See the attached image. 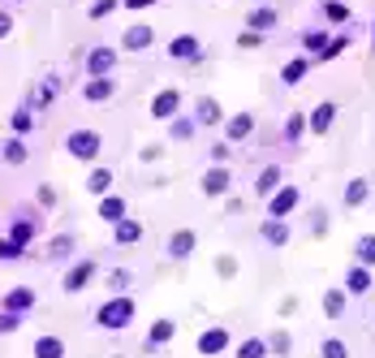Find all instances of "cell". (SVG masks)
I'll return each instance as SVG.
<instances>
[{
    "label": "cell",
    "instance_id": "obj_1",
    "mask_svg": "<svg viewBox=\"0 0 375 358\" xmlns=\"http://www.w3.org/2000/svg\"><path fill=\"white\" fill-rule=\"evenodd\" d=\"M134 319V298H125V294H117V298H108L100 311H95V324L100 328H108V333H117V328H125V324Z\"/></svg>",
    "mask_w": 375,
    "mask_h": 358
},
{
    "label": "cell",
    "instance_id": "obj_2",
    "mask_svg": "<svg viewBox=\"0 0 375 358\" xmlns=\"http://www.w3.org/2000/svg\"><path fill=\"white\" fill-rule=\"evenodd\" d=\"M65 147H69V156H78V160H95L100 156V134H95V129H74V134L65 138Z\"/></svg>",
    "mask_w": 375,
    "mask_h": 358
},
{
    "label": "cell",
    "instance_id": "obj_3",
    "mask_svg": "<svg viewBox=\"0 0 375 358\" xmlns=\"http://www.w3.org/2000/svg\"><path fill=\"white\" fill-rule=\"evenodd\" d=\"M298 203H302V190H298V186H285V190H276L272 199H268V216L281 220V216H289Z\"/></svg>",
    "mask_w": 375,
    "mask_h": 358
},
{
    "label": "cell",
    "instance_id": "obj_4",
    "mask_svg": "<svg viewBox=\"0 0 375 358\" xmlns=\"http://www.w3.org/2000/svg\"><path fill=\"white\" fill-rule=\"evenodd\" d=\"M229 350V328H224V324H216V328H207L203 337H199V354H224Z\"/></svg>",
    "mask_w": 375,
    "mask_h": 358
},
{
    "label": "cell",
    "instance_id": "obj_5",
    "mask_svg": "<svg viewBox=\"0 0 375 358\" xmlns=\"http://www.w3.org/2000/svg\"><path fill=\"white\" fill-rule=\"evenodd\" d=\"M177 108H182V91H160L156 100H151V117H160V121H169V117H177Z\"/></svg>",
    "mask_w": 375,
    "mask_h": 358
},
{
    "label": "cell",
    "instance_id": "obj_6",
    "mask_svg": "<svg viewBox=\"0 0 375 358\" xmlns=\"http://www.w3.org/2000/svg\"><path fill=\"white\" fill-rule=\"evenodd\" d=\"M169 56H177V61H199L203 56V43L194 39V35H177L169 43Z\"/></svg>",
    "mask_w": 375,
    "mask_h": 358
},
{
    "label": "cell",
    "instance_id": "obj_7",
    "mask_svg": "<svg viewBox=\"0 0 375 358\" xmlns=\"http://www.w3.org/2000/svg\"><path fill=\"white\" fill-rule=\"evenodd\" d=\"M91 276H95V264H91V259H83V264H74L69 268V276H65V294H78V289H83L87 281H91Z\"/></svg>",
    "mask_w": 375,
    "mask_h": 358
},
{
    "label": "cell",
    "instance_id": "obj_8",
    "mask_svg": "<svg viewBox=\"0 0 375 358\" xmlns=\"http://www.w3.org/2000/svg\"><path fill=\"white\" fill-rule=\"evenodd\" d=\"M194 246H199V238H194V229H177V233L169 238V255H173V259H186Z\"/></svg>",
    "mask_w": 375,
    "mask_h": 358
},
{
    "label": "cell",
    "instance_id": "obj_9",
    "mask_svg": "<svg viewBox=\"0 0 375 358\" xmlns=\"http://www.w3.org/2000/svg\"><path fill=\"white\" fill-rule=\"evenodd\" d=\"M151 39H156L151 26H129L125 39H121V48H129V52H142V48H151Z\"/></svg>",
    "mask_w": 375,
    "mask_h": 358
},
{
    "label": "cell",
    "instance_id": "obj_10",
    "mask_svg": "<svg viewBox=\"0 0 375 358\" xmlns=\"http://www.w3.org/2000/svg\"><path fill=\"white\" fill-rule=\"evenodd\" d=\"M112 61H117V52H112V48H95V52L87 56V70H91L95 78H104V74L112 70Z\"/></svg>",
    "mask_w": 375,
    "mask_h": 358
},
{
    "label": "cell",
    "instance_id": "obj_11",
    "mask_svg": "<svg viewBox=\"0 0 375 358\" xmlns=\"http://www.w3.org/2000/svg\"><path fill=\"white\" fill-rule=\"evenodd\" d=\"M229 186H233V177H229V169H220V165L203 177V190H207V194H224Z\"/></svg>",
    "mask_w": 375,
    "mask_h": 358
},
{
    "label": "cell",
    "instance_id": "obj_12",
    "mask_svg": "<svg viewBox=\"0 0 375 358\" xmlns=\"http://www.w3.org/2000/svg\"><path fill=\"white\" fill-rule=\"evenodd\" d=\"M371 289V268H350V276H345V294H367Z\"/></svg>",
    "mask_w": 375,
    "mask_h": 358
},
{
    "label": "cell",
    "instance_id": "obj_13",
    "mask_svg": "<svg viewBox=\"0 0 375 358\" xmlns=\"http://www.w3.org/2000/svg\"><path fill=\"white\" fill-rule=\"evenodd\" d=\"M332 121H336V104H319V108L311 112V129H315V134H328Z\"/></svg>",
    "mask_w": 375,
    "mask_h": 358
},
{
    "label": "cell",
    "instance_id": "obj_14",
    "mask_svg": "<svg viewBox=\"0 0 375 358\" xmlns=\"http://www.w3.org/2000/svg\"><path fill=\"white\" fill-rule=\"evenodd\" d=\"M30 238H35V220H26V216H18V220H13L9 224V242H18V246L26 251V242Z\"/></svg>",
    "mask_w": 375,
    "mask_h": 358
},
{
    "label": "cell",
    "instance_id": "obj_15",
    "mask_svg": "<svg viewBox=\"0 0 375 358\" xmlns=\"http://www.w3.org/2000/svg\"><path fill=\"white\" fill-rule=\"evenodd\" d=\"M100 216H104V220H112V224H121V220H125V199H117V194H104Z\"/></svg>",
    "mask_w": 375,
    "mask_h": 358
},
{
    "label": "cell",
    "instance_id": "obj_16",
    "mask_svg": "<svg viewBox=\"0 0 375 358\" xmlns=\"http://www.w3.org/2000/svg\"><path fill=\"white\" fill-rule=\"evenodd\" d=\"M35 358H65V341L61 337H39L35 341Z\"/></svg>",
    "mask_w": 375,
    "mask_h": 358
},
{
    "label": "cell",
    "instance_id": "obj_17",
    "mask_svg": "<svg viewBox=\"0 0 375 358\" xmlns=\"http://www.w3.org/2000/svg\"><path fill=\"white\" fill-rule=\"evenodd\" d=\"M83 95H87V100H95V104H104L108 95H112V78H91V83L83 87Z\"/></svg>",
    "mask_w": 375,
    "mask_h": 358
},
{
    "label": "cell",
    "instance_id": "obj_18",
    "mask_svg": "<svg viewBox=\"0 0 375 358\" xmlns=\"http://www.w3.org/2000/svg\"><path fill=\"white\" fill-rule=\"evenodd\" d=\"M276 186H281V169H276V165H268L264 173H259L255 190H259V194H268V199H272V194H276Z\"/></svg>",
    "mask_w": 375,
    "mask_h": 358
},
{
    "label": "cell",
    "instance_id": "obj_19",
    "mask_svg": "<svg viewBox=\"0 0 375 358\" xmlns=\"http://www.w3.org/2000/svg\"><path fill=\"white\" fill-rule=\"evenodd\" d=\"M367 194H371L367 177H354V182L345 186V207H358V203H367Z\"/></svg>",
    "mask_w": 375,
    "mask_h": 358
},
{
    "label": "cell",
    "instance_id": "obj_20",
    "mask_svg": "<svg viewBox=\"0 0 375 358\" xmlns=\"http://www.w3.org/2000/svg\"><path fill=\"white\" fill-rule=\"evenodd\" d=\"M250 129H255V117H250V112H237V117L229 121V129H224V134H229V138L237 143V138H246Z\"/></svg>",
    "mask_w": 375,
    "mask_h": 358
},
{
    "label": "cell",
    "instance_id": "obj_21",
    "mask_svg": "<svg viewBox=\"0 0 375 358\" xmlns=\"http://www.w3.org/2000/svg\"><path fill=\"white\" fill-rule=\"evenodd\" d=\"M30 306H35V294H30V289H18V294H9V298H5V311H18V315H26Z\"/></svg>",
    "mask_w": 375,
    "mask_h": 358
},
{
    "label": "cell",
    "instance_id": "obj_22",
    "mask_svg": "<svg viewBox=\"0 0 375 358\" xmlns=\"http://www.w3.org/2000/svg\"><path fill=\"white\" fill-rule=\"evenodd\" d=\"M194 112H199V125H216V121H220V104H216V100H207V95H203L199 104H194Z\"/></svg>",
    "mask_w": 375,
    "mask_h": 358
},
{
    "label": "cell",
    "instance_id": "obj_23",
    "mask_svg": "<svg viewBox=\"0 0 375 358\" xmlns=\"http://www.w3.org/2000/svg\"><path fill=\"white\" fill-rule=\"evenodd\" d=\"M264 238L272 242V246H285V242H289V224L285 220H268L264 224Z\"/></svg>",
    "mask_w": 375,
    "mask_h": 358
},
{
    "label": "cell",
    "instance_id": "obj_24",
    "mask_svg": "<svg viewBox=\"0 0 375 358\" xmlns=\"http://www.w3.org/2000/svg\"><path fill=\"white\" fill-rule=\"evenodd\" d=\"M354 255H358V264H363V268H371V264H375V233H367V238H358V246H354Z\"/></svg>",
    "mask_w": 375,
    "mask_h": 358
},
{
    "label": "cell",
    "instance_id": "obj_25",
    "mask_svg": "<svg viewBox=\"0 0 375 358\" xmlns=\"http://www.w3.org/2000/svg\"><path fill=\"white\" fill-rule=\"evenodd\" d=\"M108 186H112V173H108V169H95V173L87 177V190H91V194H100V199L108 194Z\"/></svg>",
    "mask_w": 375,
    "mask_h": 358
},
{
    "label": "cell",
    "instance_id": "obj_26",
    "mask_svg": "<svg viewBox=\"0 0 375 358\" xmlns=\"http://www.w3.org/2000/svg\"><path fill=\"white\" fill-rule=\"evenodd\" d=\"M323 311H328L332 319L345 311V289H328V294H323Z\"/></svg>",
    "mask_w": 375,
    "mask_h": 358
},
{
    "label": "cell",
    "instance_id": "obj_27",
    "mask_svg": "<svg viewBox=\"0 0 375 358\" xmlns=\"http://www.w3.org/2000/svg\"><path fill=\"white\" fill-rule=\"evenodd\" d=\"M169 337H173V319H160V324H156V328H151V333H147V346H151V350H156V346H164V341H169Z\"/></svg>",
    "mask_w": 375,
    "mask_h": 358
},
{
    "label": "cell",
    "instance_id": "obj_28",
    "mask_svg": "<svg viewBox=\"0 0 375 358\" xmlns=\"http://www.w3.org/2000/svg\"><path fill=\"white\" fill-rule=\"evenodd\" d=\"M69 251H74V233H61V238H52V246H47L52 259H69Z\"/></svg>",
    "mask_w": 375,
    "mask_h": 358
},
{
    "label": "cell",
    "instance_id": "obj_29",
    "mask_svg": "<svg viewBox=\"0 0 375 358\" xmlns=\"http://www.w3.org/2000/svg\"><path fill=\"white\" fill-rule=\"evenodd\" d=\"M237 358H268V341H259V337H250L246 346L237 350Z\"/></svg>",
    "mask_w": 375,
    "mask_h": 358
},
{
    "label": "cell",
    "instance_id": "obj_30",
    "mask_svg": "<svg viewBox=\"0 0 375 358\" xmlns=\"http://www.w3.org/2000/svg\"><path fill=\"white\" fill-rule=\"evenodd\" d=\"M5 160H9V165H26V143H22V138L5 143Z\"/></svg>",
    "mask_w": 375,
    "mask_h": 358
},
{
    "label": "cell",
    "instance_id": "obj_31",
    "mask_svg": "<svg viewBox=\"0 0 375 358\" xmlns=\"http://www.w3.org/2000/svg\"><path fill=\"white\" fill-rule=\"evenodd\" d=\"M272 26H276V13H272V9L250 13V30H272Z\"/></svg>",
    "mask_w": 375,
    "mask_h": 358
},
{
    "label": "cell",
    "instance_id": "obj_32",
    "mask_svg": "<svg viewBox=\"0 0 375 358\" xmlns=\"http://www.w3.org/2000/svg\"><path fill=\"white\" fill-rule=\"evenodd\" d=\"M138 238H142V224H134V220L117 224V242H138Z\"/></svg>",
    "mask_w": 375,
    "mask_h": 358
},
{
    "label": "cell",
    "instance_id": "obj_33",
    "mask_svg": "<svg viewBox=\"0 0 375 358\" xmlns=\"http://www.w3.org/2000/svg\"><path fill=\"white\" fill-rule=\"evenodd\" d=\"M302 74H306V61H289V65H285V70H281V78H285V83H289V87H293V83H298V78H302Z\"/></svg>",
    "mask_w": 375,
    "mask_h": 358
},
{
    "label": "cell",
    "instance_id": "obj_34",
    "mask_svg": "<svg viewBox=\"0 0 375 358\" xmlns=\"http://www.w3.org/2000/svg\"><path fill=\"white\" fill-rule=\"evenodd\" d=\"M302 129H306V121L298 117V112H293V117L285 121V138H289V143H298V138H302Z\"/></svg>",
    "mask_w": 375,
    "mask_h": 358
},
{
    "label": "cell",
    "instance_id": "obj_35",
    "mask_svg": "<svg viewBox=\"0 0 375 358\" xmlns=\"http://www.w3.org/2000/svg\"><path fill=\"white\" fill-rule=\"evenodd\" d=\"M323 13H328L332 22H345V18H350V9L341 5V0H328V5H323Z\"/></svg>",
    "mask_w": 375,
    "mask_h": 358
},
{
    "label": "cell",
    "instance_id": "obj_36",
    "mask_svg": "<svg viewBox=\"0 0 375 358\" xmlns=\"http://www.w3.org/2000/svg\"><path fill=\"white\" fill-rule=\"evenodd\" d=\"M323 358H345V346H341V341L332 337V341H323V350H319Z\"/></svg>",
    "mask_w": 375,
    "mask_h": 358
},
{
    "label": "cell",
    "instance_id": "obj_37",
    "mask_svg": "<svg viewBox=\"0 0 375 358\" xmlns=\"http://www.w3.org/2000/svg\"><path fill=\"white\" fill-rule=\"evenodd\" d=\"M18 324H22V315H18V311H5V315H0V333H13Z\"/></svg>",
    "mask_w": 375,
    "mask_h": 358
},
{
    "label": "cell",
    "instance_id": "obj_38",
    "mask_svg": "<svg viewBox=\"0 0 375 358\" xmlns=\"http://www.w3.org/2000/svg\"><path fill=\"white\" fill-rule=\"evenodd\" d=\"M194 134V121H173V138H190Z\"/></svg>",
    "mask_w": 375,
    "mask_h": 358
},
{
    "label": "cell",
    "instance_id": "obj_39",
    "mask_svg": "<svg viewBox=\"0 0 375 358\" xmlns=\"http://www.w3.org/2000/svg\"><path fill=\"white\" fill-rule=\"evenodd\" d=\"M18 255H22L18 242H0V259H18Z\"/></svg>",
    "mask_w": 375,
    "mask_h": 358
},
{
    "label": "cell",
    "instance_id": "obj_40",
    "mask_svg": "<svg viewBox=\"0 0 375 358\" xmlns=\"http://www.w3.org/2000/svg\"><path fill=\"white\" fill-rule=\"evenodd\" d=\"M13 129L26 134V129H30V112H13Z\"/></svg>",
    "mask_w": 375,
    "mask_h": 358
},
{
    "label": "cell",
    "instance_id": "obj_41",
    "mask_svg": "<svg viewBox=\"0 0 375 358\" xmlns=\"http://www.w3.org/2000/svg\"><path fill=\"white\" fill-rule=\"evenodd\" d=\"M268 350H276V354H285V350H289V337H285V333H276V337L268 341Z\"/></svg>",
    "mask_w": 375,
    "mask_h": 358
},
{
    "label": "cell",
    "instance_id": "obj_42",
    "mask_svg": "<svg viewBox=\"0 0 375 358\" xmlns=\"http://www.w3.org/2000/svg\"><path fill=\"white\" fill-rule=\"evenodd\" d=\"M112 5H117V0H100V5L91 9V18H108V13H112Z\"/></svg>",
    "mask_w": 375,
    "mask_h": 358
},
{
    "label": "cell",
    "instance_id": "obj_43",
    "mask_svg": "<svg viewBox=\"0 0 375 358\" xmlns=\"http://www.w3.org/2000/svg\"><path fill=\"white\" fill-rule=\"evenodd\" d=\"M9 30H13V13H0V39H5Z\"/></svg>",
    "mask_w": 375,
    "mask_h": 358
},
{
    "label": "cell",
    "instance_id": "obj_44",
    "mask_svg": "<svg viewBox=\"0 0 375 358\" xmlns=\"http://www.w3.org/2000/svg\"><path fill=\"white\" fill-rule=\"evenodd\" d=\"M341 48H345V39H332V43H328V52H323V61H328V56H341Z\"/></svg>",
    "mask_w": 375,
    "mask_h": 358
},
{
    "label": "cell",
    "instance_id": "obj_45",
    "mask_svg": "<svg viewBox=\"0 0 375 358\" xmlns=\"http://www.w3.org/2000/svg\"><path fill=\"white\" fill-rule=\"evenodd\" d=\"M147 5H156V0H125V9H147Z\"/></svg>",
    "mask_w": 375,
    "mask_h": 358
}]
</instances>
